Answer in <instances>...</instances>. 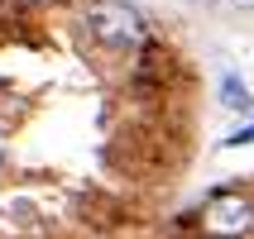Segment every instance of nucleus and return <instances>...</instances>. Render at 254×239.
Wrapping results in <instances>:
<instances>
[{"instance_id": "7ed1b4c3", "label": "nucleus", "mask_w": 254, "mask_h": 239, "mask_svg": "<svg viewBox=\"0 0 254 239\" xmlns=\"http://www.w3.org/2000/svg\"><path fill=\"white\" fill-rule=\"evenodd\" d=\"M221 96H226V105L230 110H254V100H250V91H245L240 86V77H235V72H226V77H221Z\"/></svg>"}, {"instance_id": "f257e3e1", "label": "nucleus", "mask_w": 254, "mask_h": 239, "mask_svg": "<svg viewBox=\"0 0 254 239\" xmlns=\"http://www.w3.org/2000/svg\"><path fill=\"white\" fill-rule=\"evenodd\" d=\"M86 24L111 48H134V43L149 39V24L139 19V10H129L125 0H91L86 5Z\"/></svg>"}, {"instance_id": "f03ea898", "label": "nucleus", "mask_w": 254, "mask_h": 239, "mask_svg": "<svg viewBox=\"0 0 254 239\" xmlns=\"http://www.w3.org/2000/svg\"><path fill=\"white\" fill-rule=\"evenodd\" d=\"M245 220H250V206H245L240 196H221L211 211H206V225L221 230V235H235V230H245Z\"/></svg>"}, {"instance_id": "20e7f679", "label": "nucleus", "mask_w": 254, "mask_h": 239, "mask_svg": "<svg viewBox=\"0 0 254 239\" xmlns=\"http://www.w3.org/2000/svg\"><path fill=\"white\" fill-rule=\"evenodd\" d=\"M226 5H235V10H254V0H226Z\"/></svg>"}]
</instances>
